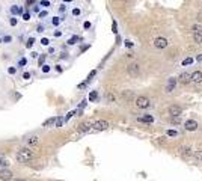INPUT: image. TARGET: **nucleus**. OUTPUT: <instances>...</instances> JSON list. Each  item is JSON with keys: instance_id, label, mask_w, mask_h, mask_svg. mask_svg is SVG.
Masks as SVG:
<instances>
[{"instance_id": "48", "label": "nucleus", "mask_w": 202, "mask_h": 181, "mask_svg": "<svg viewBox=\"0 0 202 181\" xmlns=\"http://www.w3.org/2000/svg\"><path fill=\"white\" fill-rule=\"evenodd\" d=\"M65 9H67V6H60V8H59V11H60V12H64Z\"/></svg>"}, {"instance_id": "47", "label": "nucleus", "mask_w": 202, "mask_h": 181, "mask_svg": "<svg viewBox=\"0 0 202 181\" xmlns=\"http://www.w3.org/2000/svg\"><path fill=\"white\" fill-rule=\"evenodd\" d=\"M125 45H127V47H133V42H130V41H125Z\"/></svg>"}, {"instance_id": "38", "label": "nucleus", "mask_w": 202, "mask_h": 181, "mask_svg": "<svg viewBox=\"0 0 202 181\" xmlns=\"http://www.w3.org/2000/svg\"><path fill=\"white\" fill-rule=\"evenodd\" d=\"M41 6H50V2H48V0H42V2H41Z\"/></svg>"}, {"instance_id": "49", "label": "nucleus", "mask_w": 202, "mask_h": 181, "mask_svg": "<svg viewBox=\"0 0 202 181\" xmlns=\"http://www.w3.org/2000/svg\"><path fill=\"white\" fill-rule=\"evenodd\" d=\"M56 70H57L59 73H62V67H60V65H57V67H56Z\"/></svg>"}, {"instance_id": "18", "label": "nucleus", "mask_w": 202, "mask_h": 181, "mask_svg": "<svg viewBox=\"0 0 202 181\" xmlns=\"http://www.w3.org/2000/svg\"><path fill=\"white\" fill-rule=\"evenodd\" d=\"M195 159H196V162H198V163H202V149L195 151Z\"/></svg>"}, {"instance_id": "43", "label": "nucleus", "mask_w": 202, "mask_h": 181, "mask_svg": "<svg viewBox=\"0 0 202 181\" xmlns=\"http://www.w3.org/2000/svg\"><path fill=\"white\" fill-rule=\"evenodd\" d=\"M168 134H169V136H176V131H175V130H169Z\"/></svg>"}, {"instance_id": "29", "label": "nucleus", "mask_w": 202, "mask_h": 181, "mask_svg": "<svg viewBox=\"0 0 202 181\" xmlns=\"http://www.w3.org/2000/svg\"><path fill=\"white\" fill-rule=\"evenodd\" d=\"M192 62H193V59H192V57H188V59H184L183 65H188V63H192Z\"/></svg>"}, {"instance_id": "12", "label": "nucleus", "mask_w": 202, "mask_h": 181, "mask_svg": "<svg viewBox=\"0 0 202 181\" xmlns=\"http://www.w3.org/2000/svg\"><path fill=\"white\" fill-rule=\"evenodd\" d=\"M12 178V172L8 169H0V180L2 181H8Z\"/></svg>"}, {"instance_id": "35", "label": "nucleus", "mask_w": 202, "mask_h": 181, "mask_svg": "<svg viewBox=\"0 0 202 181\" xmlns=\"http://www.w3.org/2000/svg\"><path fill=\"white\" fill-rule=\"evenodd\" d=\"M72 14H74L75 17H77V15H80V9H79V8H75V9L72 11Z\"/></svg>"}, {"instance_id": "10", "label": "nucleus", "mask_w": 202, "mask_h": 181, "mask_svg": "<svg viewBox=\"0 0 202 181\" xmlns=\"http://www.w3.org/2000/svg\"><path fill=\"white\" fill-rule=\"evenodd\" d=\"M184 128L187 131H195V130H198V122L195 119H188L184 122Z\"/></svg>"}, {"instance_id": "41", "label": "nucleus", "mask_w": 202, "mask_h": 181, "mask_svg": "<svg viewBox=\"0 0 202 181\" xmlns=\"http://www.w3.org/2000/svg\"><path fill=\"white\" fill-rule=\"evenodd\" d=\"M44 17H47V11H42V12H39V18H44Z\"/></svg>"}, {"instance_id": "37", "label": "nucleus", "mask_w": 202, "mask_h": 181, "mask_svg": "<svg viewBox=\"0 0 202 181\" xmlns=\"http://www.w3.org/2000/svg\"><path fill=\"white\" fill-rule=\"evenodd\" d=\"M50 71V67L48 65H42V73H48Z\"/></svg>"}, {"instance_id": "8", "label": "nucleus", "mask_w": 202, "mask_h": 181, "mask_svg": "<svg viewBox=\"0 0 202 181\" xmlns=\"http://www.w3.org/2000/svg\"><path fill=\"white\" fill-rule=\"evenodd\" d=\"M169 115L170 116H181V113H183V107L181 106H176V104H172L170 107H169Z\"/></svg>"}, {"instance_id": "45", "label": "nucleus", "mask_w": 202, "mask_h": 181, "mask_svg": "<svg viewBox=\"0 0 202 181\" xmlns=\"http://www.w3.org/2000/svg\"><path fill=\"white\" fill-rule=\"evenodd\" d=\"M36 32H39V33H41V32H44V27H42V26H38V29H36Z\"/></svg>"}, {"instance_id": "42", "label": "nucleus", "mask_w": 202, "mask_h": 181, "mask_svg": "<svg viewBox=\"0 0 202 181\" xmlns=\"http://www.w3.org/2000/svg\"><path fill=\"white\" fill-rule=\"evenodd\" d=\"M11 26H17V18H11Z\"/></svg>"}, {"instance_id": "25", "label": "nucleus", "mask_w": 202, "mask_h": 181, "mask_svg": "<svg viewBox=\"0 0 202 181\" xmlns=\"http://www.w3.org/2000/svg\"><path fill=\"white\" fill-rule=\"evenodd\" d=\"M97 97H98V94L95 92V90H92V92L89 94V101H95V100H97Z\"/></svg>"}, {"instance_id": "30", "label": "nucleus", "mask_w": 202, "mask_h": 181, "mask_svg": "<svg viewBox=\"0 0 202 181\" xmlns=\"http://www.w3.org/2000/svg\"><path fill=\"white\" fill-rule=\"evenodd\" d=\"M112 29H113V33H116V32H118V26H116V21H113V24H112Z\"/></svg>"}, {"instance_id": "34", "label": "nucleus", "mask_w": 202, "mask_h": 181, "mask_svg": "<svg viewBox=\"0 0 202 181\" xmlns=\"http://www.w3.org/2000/svg\"><path fill=\"white\" fill-rule=\"evenodd\" d=\"M23 79H24V80H29V79H30V73H24V74H23Z\"/></svg>"}, {"instance_id": "3", "label": "nucleus", "mask_w": 202, "mask_h": 181, "mask_svg": "<svg viewBox=\"0 0 202 181\" xmlns=\"http://www.w3.org/2000/svg\"><path fill=\"white\" fill-rule=\"evenodd\" d=\"M180 156H181L183 160L188 162V160L192 159V156H193L192 148H190V147H180Z\"/></svg>"}, {"instance_id": "36", "label": "nucleus", "mask_w": 202, "mask_h": 181, "mask_svg": "<svg viewBox=\"0 0 202 181\" xmlns=\"http://www.w3.org/2000/svg\"><path fill=\"white\" fill-rule=\"evenodd\" d=\"M11 40H12V38H11L9 35H6V36L3 38V42H11Z\"/></svg>"}, {"instance_id": "40", "label": "nucleus", "mask_w": 202, "mask_h": 181, "mask_svg": "<svg viewBox=\"0 0 202 181\" xmlns=\"http://www.w3.org/2000/svg\"><path fill=\"white\" fill-rule=\"evenodd\" d=\"M83 27H85V29H91V23H89V21H86V23L83 24Z\"/></svg>"}, {"instance_id": "2", "label": "nucleus", "mask_w": 202, "mask_h": 181, "mask_svg": "<svg viewBox=\"0 0 202 181\" xmlns=\"http://www.w3.org/2000/svg\"><path fill=\"white\" fill-rule=\"evenodd\" d=\"M192 30H193V40L196 44H202V27L198 24L192 26Z\"/></svg>"}, {"instance_id": "5", "label": "nucleus", "mask_w": 202, "mask_h": 181, "mask_svg": "<svg viewBox=\"0 0 202 181\" xmlns=\"http://www.w3.org/2000/svg\"><path fill=\"white\" fill-rule=\"evenodd\" d=\"M127 71L131 77H137L139 74H140V65H139V63H130Z\"/></svg>"}, {"instance_id": "33", "label": "nucleus", "mask_w": 202, "mask_h": 181, "mask_svg": "<svg viewBox=\"0 0 202 181\" xmlns=\"http://www.w3.org/2000/svg\"><path fill=\"white\" fill-rule=\"evenodd\" d=\"M41 44H42V45H48V44H50V41L47 40V38H42V40H41Z\"/></svg>"}, {"instance_id": "20", "label": "nucleus", "mask_w": 202, "mask_h": 181, "mask_svg": "<svg viewBox=\"0 0 202 181\" xmlns=\"http://www.w3.org/2000/svg\"><path fill=\"white\" fill-rule=\"evenodd\" d=\"M170 122L173 125H178L181 122V116H170Z\"/></svg>"}, {"instance_id": "31", "label": "nucleus", "mask_w": 202, "mask_h": 181, "mask_svg": "<svg viewBox=\"0 0 202 181\" xmlns=\"http://www.w3.org/2000/svg\"><path fill=\"white\" fill-rule=\"evenodd\" d=\"M8 73H9V74H15V73H17V68H15V67H11V68L8 70Z\"/></svg>"}, {"instance_id": "22", "label": "nucleus", "mask_w": 202, "mask_h": 181, "mask_svg": "<svg viewBox=\"0 0 202 181\" xmlns=\"http://www.w3.org/2000/svg\"><path fill=\"white\" fill-rule=\"evenodd\" d=\"M27 142H29L30 145H36V144H38V137H36V136H30V137L27 139Z\"/></svg>"}, {"instance_id": "7", "label": "nucleus", "mask_w": 202, "mask_h": 181, "mask_svg": "<svg viewBox=\"0 0 202 181\" xmlns=\"http://www.w3.org/2000/svg\"><path fill=\"white\" fill-rule=\"evenodd\" d=\"M92 128H94V124L91 121H86V122H82L79 125V131L80 133H87V131H91Z\"/></svg>"}, {"instance_id": "19", "label": "nucleus", "mask_w": 202, "mask_h": 181, "mask_svg": "<svg viewBox=\"0 0 202 181\" xmlns=\"http://www.w3.org/2000/svg\"><path fill=\"white\" fill-rule=\"evenodd\" d=\"M53 124H56V118H48V119L42 124V127H50V125H53Z\"/></svg>"}, {"instance_id": "44", "label": "nucleus", "mask_w": 202, "mask_h": 181, "mask_svg": "<svg viewBox=\"0 0 202 181\" xmlns=\"http://www.w3.org/2000/svg\"><path fill=\"white\" fill-rule=\"evenodd\" d=\"M24 65H26V59H21L20 60V67H24Z\"/></svg>"}, {"instance_id": "9", "label": "nucleus", "mask_w": 202, "mask_h": 181, "mask_svg": "<svg viewBox=\"0 0 202 181\" xmlns=\"http://www.w3.org/2000/svg\"><path fill=\"white\" fill-rule=\"evenodd\" d=\"M109 127V122L107 121H97V122H94V130L95 131H103V130H106V128Z\"/></svg>"}, {"instance_id": "32", "label": "nucleus", "mask_w": 202, "mask_h": 181, "mask_svg": "<svg viewBox=\"0 0 202 181\" xmlns=\"http://www.w3.org/2000/svg\"><path fill=\"white\" fill-rule=\"evenodd\" d=\"M52 23H53V26H59V23H60V18H57V17H56V18H53V21H52Z\"/></svg>"}, {"instance_id": "14", "label": "nucleus", "mask_w": 202, "mask_h": 181, "mask_svg": "<svg viewBox=\"0 0 202 181\" xmlns=\"http://www.w3.org/2000/svg\"><path fill=\"white\" fill-rule=\"evenodd\" d=\"M192 82H195V83H201L202 82V71L192 73Z\"/></svg>"}, {"instance_id": "51", "label": "nucleus", "mask_w": 202, "mask_h": 181, "mask_svg": "<svg viewBox=\"0 0 202 181\" xmlns=\"http://www.w3.org/2000/svg\"><path fill=\"white\" fill-rule=\"evenodd\" d=\"M15 181H26V180H15Z\"/></svg>"}, {"instance_id": "13", "label": "nucleus", "mask_w": 202, "mask_h": 181, "mask_svg": "<svg viewBox=\"0 0 202 181\" xmlns=\"http://www.w3.org/2000/svg\"><path fill=\"white\" fill-rule=\"evenodd\" d=\"M122 98L125 101H131V100H134V92L133 90H122Z\"/></svg>"}, {"instance_id": "16", "label": "nucleus", "mask_w": 202, "mask_h": 181, "mask_svg": "<svg viewBox=\"0 0 202 181\" xmlns=\"http://www.w3.org/2000/svg\"><path fill=\"white\" fill-rule=\"evenodd\" d=\"M11 12H12V14H14V15H17V14H24V12H23V9L21 8H18V6H11Z\"/></svg>"}, {"instance_id": "6", "label": "nucleus", "mask_w": 202, "mask_h": 181, "mask_svg": "<svg viewBox=\"0 0 202 181\" xmlns=\"http://www.w3.org/2000/svg\"><path fill=\"white\" fill-rule=\"evenodd\" d=\"M168 40H166V38H163V36H158V38H155V40H154V47L155 48H166L168 47Z\"/></svg>"}, {"instance_id": "1", "label": "nucleus", "mask_w": 202, "mask_h": 181, "mask_svg": "<svg viewBox=\"0 0 202 181\" xmlns=\"http://www.w3.org/2000/svg\"><path fill=\"white\" fill-rule=\"evenodd\" d=\"M32 159H33V152L29 148H23L17 152V162H20V163H26Z\"/></svg>"}, {"instance_id": "15", "label": "nucleus", "mask_w": 202, "mask_h": 181, "mask_svg": "<svg viewBox=\"0 0 202 181\" xmlns=\"http://www.w3.org/2000/svg\"><path fill=\"white\" fill-rule=\"evenodd\" d=\"M137 121L139 122H145V124H151V122H154V118L151 115H145V116H140Z\"/></svg>"}, {"instance_id": "46", "label": "nucleus", "mask_w": 202, "mask_h": 181, "mask_svg": "<svg viewBox=\"0 0 202 181\" xmlns=\"http://www.w3.org/2000/svg\"><path fill=\"white\" fill-rule=\"evenodd\" d=\"M26 3H27V6H29V5H33L35 0H26Z\"/></svg>"}, {"instance_id": "21", "label": "nucleus", "mask_w": 202, "mask_h": 181, "mask_svg": "<svg viewBox=\"0 0 202 181\" xmlns=\"http://www.w3.org/2000/svg\"><path fill=\"white\" fill-rule=\"evenodd\" d=\"M0 166H3V167L9 166V160L6 157H3V156H0Z\"/></svg>"}, {"instance_id": "17", "label": "nucleus", "mask_w": 202, "mask_h": 181, "mask_svg": "<svg viewBox=\"0 0 202 181\" xmlns=\"http://www.w3.org/2000/svg\"><path fill=\"white\" fill-rule=\"evenodd\" d=\"M64 122H65V118H64V116H57V118H56V124H54V127H62V125H64Z\"/></svg>"}, {"instance_id": "26", "label": "nucleus", "mask_w": 202, "mask_h": 181, "mask_svg": "<svg viewBox=\"0 0 202 181\" xmlns=\"http://www.w3.org/2000/svg\"><path fill=\"white\" fill-rule=\"evenodd\" d=\"M33 42H35V38H29V41L26 42V47H27V48H30V47L33 45Z\"/></svg>"}, {"instance_id": "4", "label": "nucleus", "mask_w": 202, "mask_h": 181, "mask_svg": "<svg viewBox=\"0 0 202 181\" xmlns=\"http://www.w3.org/2000/svg\"><path fill=\"white\" fill-rule=\"evenodd\" d=\"M136 106H137L139 109H148V107L151 106V101H149V98H146V97H137V98H136Z\"/></svg>"}, {"instance_id": "24", "label": "nucleus", "mask_w": 202, "mask_h": 181, "mask_svg": "<svg viewBox=\"0 0 202 181\" xmlns=\"http://www.w3.org/2000/svg\"><path fill=\"white\" fill-rule=\"evenodd\" d=\"M45 57H47L45 55H41V56H39V59H38V65H39V67H42V65H44V62H45Z\"/></svg>"}, {"instance_id": "23", "label": "nucleus", "mask_w": 202, "mask_h": 181, "mask_svg": "<svg viewBox=\"0 0 202 181\" xmlns=\"http://www.w3.org/2000/svg\"><path fill=\"white\" fill-rule=\"evenodd\" d=\"M77 41H79V36H77V35H74V36H71V38H69L68 44H69V45H72V44H75V42H77Z\"/></svg>"}, {"instance_id": "27", "label": "nucleus", "mask_w": 202, "mask_h": 181, "mask_svg": "<svg viewBox=\"0 0 202 181\" xmlns=\"http://www.w3.org/2000/svg\"><path fill=\"white\" fill-rule=\"evenodd\" d=\"M116 98H115V95H113V94H107V101H110V103H113V101H115Z\"/></svg>"}, {"instance_id": "39", "label": "nucleus", "mask_w": 202, "mask_h": 181, "mask_svg": "<svg viewBox=\"0 0 202 181\" xmlns=\"http://www.w3.org/2000/svg\"><path fill=\"white\" fill-rule=\"evenodd\" d=\"M196 20H198L199 23L202 21V12H198V15H196Z\"/></svg>"}, {"instance_id": "50", "label": "nucleus", "mask_w": 202, "mask_h": 181, "mask_svg": "<svg viewBox=\"0 0 202 181\" xmlns=\"http://www.w3.org/2000/svg\"><path fill=\"white\" fill-rule=\"evenodd\" d=\"M65 2H67V3H69V2H72V0H65Z\"/></svg>"}, {"instance_id": "28", "label": "nucleus", "mask_w": 202, "mask_h": 181, "mask_svg": "<svg viewBox=\"0 0 202 181\" xmlns=\"http://www.w3.org/2000/svg\"><path fill=\"white\" fill-rule=\"evenodd\" d=\"M23 20H24V21H29V20H30V14L24 12V14H23Z\"/></svg>"}, {"instance_id": "11", "label": "nucleus", "mask_w": 202, "mask_h": 181, "mask_svg": "<svg viewBox=\"0 0 202 181\" xmlns=\"http://www.w3.org/2000/svg\"><path fill=\"white\" fill-rule=\"evenodd\" d=\"M178 82L181 85H188L192 82V74H188V73H183L180 77H178Z\"/></svg>"}]
</instances>
